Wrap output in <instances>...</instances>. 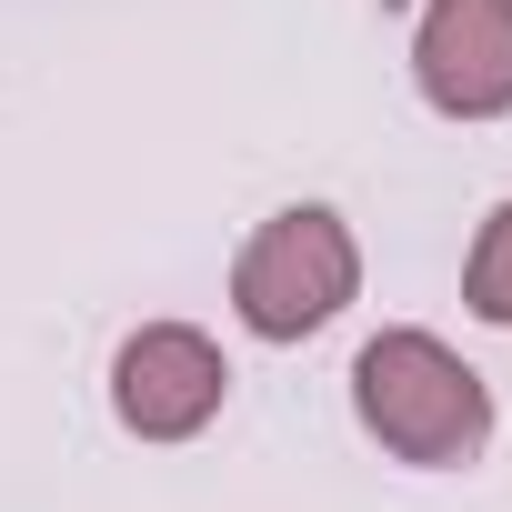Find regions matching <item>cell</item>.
Segmentation results:
<instances>
[{
  "mask_svg": "<svg viewBox=\"0 0 512 512\" xmlns=\"http://www.w3.org/2000/svg\"><path fill=\"white\" fill-rule=\"evenodd\" d=\"M221 392H231V362H221V342L191 332V322H141V332L121 342V362H111V412H121V432H141V442H191V432H211V422H221Z\"/></svg>",
  "mask_w": 512,
  "mask_h": 512,
  "instance_id": "cell-3",
  "label": "cell"
},
{
  "mask_svg": "<svg viewBox=\"0 0 512 512\" xmlns=\"http://www.w3.org/2000/svg\"><path fill=\"white\" fill-rule=\"evenodd\" d=\"M352 292H362V251H352L342 211H322V201L272 211L231 262V312L262 342H312L322 322H342Z\"/></svg>",
  "mask_w": 512,
  "mask_h": 512,
  "instance_id": "cell-2",
  "label": "cell"
},
{
  "mask_svg": "<svg viewBox=\"0 0 512 512\" xmlns=\"http://www.w3.org/2000/svg\"><path fill=\"white\" fill-rule=\"evenodd\" d=\"M462 302H472V322H502V332H512V201H502V211L482 221V241H472Z\"/></svg>",
  "mask_w": 512,
  "mask_h": 512,
  "instance_id": "cell-5",
  "label": "cell"
},
{
  "mask_svg": "<svg viewBox=\"0 0 512 512\" xmlns=\"http://www.w3.org/2000/svg\"><path fill=\"white\" fill-rule=\"evenodd\" d=\"M412 81L442 121H502L512 111V0H422Z\"/></svg>",
  "mask_w": 512,
  "mask_h": 512,
  "instance_id": "cell-4",
  "label": "cell"
},
{
  "mask_svg": "<svg viewBox=\"0 0 512 512\" xmlns=\"http://www.w3.org/2000/svg\"><path fill=\"white\" fill-rule=\"evenodd\" d=\"M352 412L392 462H422V472H452V462H472L492 442L482 372L432 332H372L362 362H352Z\"/></svg>",
  "mask_w": 512,
  "mask_h": 512,
  "instance_id": "cell-1",
  "label": "cell"
}]
</instances>
